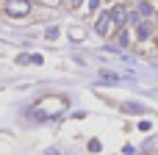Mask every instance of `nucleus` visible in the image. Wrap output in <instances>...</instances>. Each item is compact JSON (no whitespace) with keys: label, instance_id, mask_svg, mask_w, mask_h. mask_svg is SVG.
<instances>
[{"label":"nucleus","instance_id":"nucleus-3","mask_svg":"<svg viewBox=\"0 0 158 155\" xmlns=\"http://www.w3.org/2000/svg\"><path fill=\"white\" fill-rule=\"evenodd\" d=\"M111 19H114V25H122V22L128 19V11H125V6H114V8H111Z\"/></svg>","mask_w":158,"mask_h":155},{"label":"nucleus","instance_id":"nucleus-7","mask_svg":"<svg viewBox=\"0 0 158 155\" xmlns=\"http://www.w3.org/2000/svg\"><path fill=\"white\" fill-rule=\"evenodd\" d=\"M117 44H119V47H128V44H131V36H128V31H119V36H117Z\"/></svg>","mask_w":158,"mask_h":155},{"label":"nucleus","instance_id":"nucleus-5","mask_svg":"<svg viewBox=\"0 0 158 155\" xmlns=\"http://www.w3.org/2000/svg\"><path fill=\"white\" fill-rule=\"evenodd\" d=\"M122 111H125V114H142L144 105H139V103H128V105H122Z\"/></svg>","mask_w":158,"mask_h":155},{"label":"nucleus","instance_id":"nucleus-10","mask_svg":"<svg viewBox=\"0 0 158 155\" xmlns=\"http://www.w3.org/2000/svg\"><path fill=\"white\" fill-rule=\"evenodd\" d=\"M89 153H100V141H97V139L89 141Z\"/></svg>","mask_w":158,"mask_h":155},{"label":"nucleus","instance_id":"nucleus-12","mask_svg":"<svg viewBox=\"0 0 158 155\" xmlns=\"http://www.w3.org/2000/svg\"><path fill=\"white\" fill-rule=\"evenodd\" d=\"M150 128H153V122H147V119H142V122H139V130H144V133H147Z\"/></svg>","mask_w":158,"mask_h":155},{"label":"nucleus","instance_id":"nucleus-1","mask_svg":"<svg viewBox=\"0 0 158 155\" xmlns=\"http://www.w3.org/2000/svg\"><path fill=\"white\" fill-rule=\"evenodd\" d=\"M6 11H8V17H28L31 14V0H8Z\"/></svg>","mask_w":158,"mask_h":155},{"label":"nucleus","instance_id":"nucleus-4","mask_svg":"<svg viewBox=\"0 0 158 155\" xmlns=\"http://www.w3.org/2000/svg\"><path fill=\"white\" fill-rule=\"evenodd\" d=\"M42 61H44V58H42L39 53H28V55H19V58H17V64H36V67H39Z\"/></svg>","mask_w":158,"mask_h":155},{"label":"nucleus","instance_id":"nucleus-11","mask_svg":"<svg viewBox=\"0 0 158 155\" xmlns=\"http://www.w3.org/2000/svg\"><path fill=\"white\" fill-rule=\"evenodd\" d=\"M58 36V28H47V33H44V39H56Z\"/></svg>","mask_w":158,"mask_h":155},{"label":"nucleus","instance_id":"nucleus-8","mask_svg":"<svg viewBox=\"0 0 158 155\" xmlns=\"http://www.w3.org/2000/svg\"><path fill=\"white\" fill-rule=\"evenodd\" d=\"M139 39H150V25L147 22H139Z\"/></svg>","mask_w":158,"mask_h":155},{"label":"nucleus","instance_id":"nucleus-13","mask_svg":"<svg viewBox=\"0 0 158 155\" xmlns=\"http://www.w3.org/2000/svg\"><path fill=\"white\" fill-rule=\"evenodd\" d=\"M47 155H58V153H47Z\"/></svg>","mask_w":158,"mask_h":155},{"label":"nucleus","instance_id":"nucleus-6","mask_svg":"<svg viewBox=\"0 0 158 155\" xmlns=\"http://www.w3.org/2000/svg\"><path fill=\"white\" fill-rule=\"evenodd\" d=\"M136 11H139V14H142V17H150V14H153V6H150V3H144V0H142V3H139V6H136Z\"/></svg>","mask_w":158,"mask_h":155},{"label":"nucleus","instance_id":"nucleus-9","mask_svg":"<svg viewBox=\"0 0 158 155\" xmlns=\"http://www.w3.org/2000/svg\"><path fill=\"white\" fill-rule=\"evenodd\" d=\"M100 78H103V83H117V80H119V78H117L114 72H106V69L100 72Z\"/></svg>","mask_w":158,"mask_h":155},{"label":"nucleus","instance_id":"nucleus-2","mask_svg":"<svg viewBox=\"0 0 158 155\" xmlns=\"http://www.w3.org/2000/svg\"><path fill=\"white\" fill-rule=\"evenodd\" d=\"M111 22H114V19H111V11H103V14L97 17V22H94V31H97L100 36H106L108 28H111Z\"/></svg>","mask_w":158,"mask_h":155}]
</instances>
